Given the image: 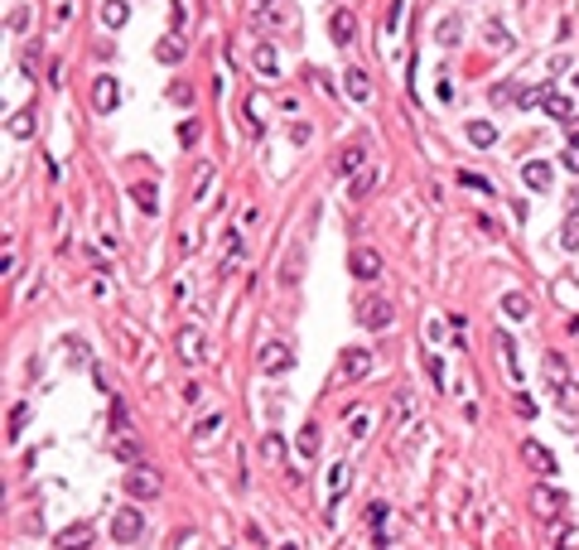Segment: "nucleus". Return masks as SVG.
I'll return each mask as SVG.
<instances>
[{
    "instance_id": "33",
    "label": "nucleus",
    "mask_w": 579,
    "mask_h": 550,
    "mask_svg": "<svg viewBox=\"0 0 579 550\" xmlns=\"http://www.w3.org/2000/svg\"><path fill=\"white\" fill-rule=\"evenodd\" d=\"M463 131H468V141H473V145H483V150H488V145L498 141V131H493V126H488V121H468V126H463Z\"/></svg>"
},
{
    "instance_id": "39",
    "label": "nucleus",
    "mask_w": 579,
    "mask_h": 550,
    "mask_svg": "<svg viewBox=\"0 0 579 550\" xmlns=\"http://www.w3.org/2000/svg\"><path fill=\"white\" fill-rule=\"evenodd\" d=\"M169 102L188 111V106H193V87H188V82H174V87H169Z\"/></svg>"
},
{
    "instance_id": "24",
    "label": "nucleus",
    "mask_w": 579,
    "mask_h": 550,
    "mask_svg": "<svg viewBox=\"0 0 579 550\" xmlns=\"http://www.w3.org/2000/svg\"><path fill=\"white\" fill-rule=\"evenodd\" d=\"M348 97H353V102H367V97H372V78H367V73H362V68H348Z\"/></svg>"
},
{
    "instance_id": "36",
    "label": "nucleus",
    "mask_w": 579,
    "mask_h": 550,
    "mask_svg": "<svg viewBox=\"0 0 579 550\" xmlns=\"http://www.w3.org/2000/svg\"><path fill=\"white\" fill-rule=\"evenodd\" d=\"M295 444H300V454H304V459H314V454H319V425H304Z\"/></svg>"
},
{
    "instance_id": "4",
    "label": "nucleus",
    "mask_w": 579,
    "mask_h": 550,
    "mask_svg": "<svg viewBox=\"0 0 579 550\" xmlns=\"http://www.w3.org/2000/svg\"><path fill=\"white\" fill-rule=\"evenodd\" d=\"M372 352L367 347H343V357H338V372H333V387H348V382H362L367 372H372Z\"/></svg>"
},
{
    "instance_id": "43",
    "label": "nucleus",
    "mask_w": 579,
    "mask_h": 550,
    "mask_svg": "<svg viewBox=\"0 0 579 550\" xmlns=\"http://www.w3.org/2000/svg\"><path fill=\"white\" fill-rule=\"evenodd\" d=\"M266 459H285V439H280V434H266Z\"/></svg>"
},
{
    "instance_id": "31",
    "label": "nucleus",
    "mask_w": 579,
    "mask_h": 550,
    "mask_svg": "<svg viewBox=\"0 0 579 550\" xmlns=\"http://www.w3.org/2000/svg\"><path fill=\"white\" fill-rule=\"evenodd\" d=\"M222 425H227V415H222V410H213V415H203L198 425H193V439H213Z\"/></svg>"
},
{
    "instance_id": "14",
    "label": "nucleus",
    "mask_w": 579,
    "mask_h": 550,
    "mask_svg": "<svg viewBox=\"0 0 579 550\" xmlns=\"http://www.w3.org/2000/svg\"><path fill=\"white\" fill-rule=\"evenodd\" d=\"M92 536H97V531L87 526V521H73V526L59 531V541H54V546H59V550H87V546H92Z\"/></svg>"
},
{
    "instance_id": "55",
    "label": "nucleus",
    "mask_w": 579,
    "mask_h": 550,
    "mask_svg": "<svg viewBox=\"0 0 579 550\" xmlns=\"http://www.w3.org/2000/svg\"><path fill=\"white\" fill-rule=\"evenodd\" d=\"M256 5H271V0H256Z\"/></svg>"
},
{
    "instance_id": "53",
    "label": "nucleus",
    "mask_w": 579,
    "mask_h": 550,
    "mask_svg": "<svg viewBox=\"0 0 579 550\" xmlns=\"http://www.w3.org/2000/svg\"><path fill=\"white\" fill-rule=\"evenodd\" d=\"M555 550H579V531L570 526V546H555Z\"/></svg>"
},
{
    "instance_id": "37",
    "label": "nucleus",
    "mask_w": 579,
    "mask_h": 550,
    "mask_svg": "<svg viewBox=\"0 0 579 550\" xmlns=\"http://www.w3.org/2000/svg\"><path fill=\"white\" fill-rule=\"evenodd\" d=\"M24 425H29V401H20V406L10 410V439H20Z\"/></svg>"
},
{
    "instance_id": "38",
    "label": "nucleus",
    "mask_w": 579,
    "mask_h": 550,
    "mask_svg": "<svg viewBox=\"0 0 579 550\" xmlns=\"http://www.w3.org/2000/svg\"><path fill=\"white\" fill-rule=\"evenodd\" d=\"M116 459H126V464L140 459V439H136V434H121V439H116Z\"/></svg>"
},
{
    "instance_id": "1",
    "label": "nucleus",
    "mask_w": 579,
    "mask_h": 550,
    "mask_svg": "<svg viewBox=\"0 0 579 550\" xmlns=\"http://www.w3.org/2000/svg\"><path fill=\"white\" fill-rule=\"evenodd\" d=\"M174 352H179V362H188V367H203L208 362V333H203L198 324H183L179 333H174Z\"/></svg>"
},
{
    "instance_id": "49",
    "label": "nucleus",
    "mask_w": 579,
    "mask_h": 550,
    "mask_svg": "<svg viewBox=\"0 0 579 550\" xmlns=\"http://www.w3.org/2000/svg\"><path fill=\"white\" fill-rule=\"evenodd\" d=\"M430 377H435V387L444 391V357H430Z\"/></svg>"
},
{
    "instance_id": "44",
    "label": "nucleus",
    "mask_w": 579,
    "mask_h": 550,
    "mask_svg": "<svg viewBox=\"0 0 579 550\" xmlns=\"http://www.w3.org/2000/svg\"><path fill=\"white\" fill-rule=\"evenodd\" d=\"M517 415H521V420H536V401L521 396V391H517Z\"/></svg>"
},
{
    "instance_id": "40",
    "label": "nucleus",
    "mask_w": 579,
    "mask_h": 550,
    "mask_svg": "<svg viewBox=\"0 0 579 550\" xmlns=\"http://www.w3.org/2000/svg\"><path fill=\"white\" fill-rule=\"evenodd\" d=\"M435 102H440V106H454V82L444 78V73H440V82H435Z\"/></svg>"
},
{
    "instance_id": "35",
    "label": "nucleus",
    "mask_w": 579,
    "mask_h": 550,
    "mask_svg": "<svg viewBox=\"0 0 579 550\" xmlns=\"http://www.w3.org/2000/svg\"><path fill=\"white\" fill-rule=\"evenodd\" d=\"M155 58H160V63H179V58H183V39H174V34H169V39H160Z\"/></svg>"
},
{
    "instance_id": "42",
    "label": "nucleus",
    "mask_w": 579,
    "mask_h": 550,
    "mask_svg": "<svg viewBox=\"0 0 579 550\" xmlns=\"http://www.w3.org/2000/svg\"><path fill=\"white\" fill-rule=\"evenodd\" d=\"M198 136H203L198 121H183V126H179V145H183V150H188V145H198Z\"/></svg>"
},
{
    "instance_id": "18",
    "label": "nucleus",
    "mask_w": 579,
    "mask_h": 550,
    "mask_svg": "<svg viewBox=\"0 0 579 550\" xmlns=\"http://www.w3.org/2000/svg\"><path fill=\"white\" fill-rule=\"evenodd\" d=\"M521 179L531 183L536 193H545V188L555 183V174H550V164H545V160H526V164H521Z\"/></svg>"
},
{
    "instance_id": "52",
    "label": "nucleus",
    "mask_w": 579,
    "mask_h": 550,
    "mask_svg": "<svg viewBox=\"0 0 579 550\" xmlns=\"http://www.w3.org/2000/svg\"><path fill=\"white\" fill-rule=\"evenodd\" d=\"M565 141L579 145V116H570V121H565Z\"/></svg>"
},
{
    "instance_id": "26",
    "label": "nucleus",
    "mask_w": 579,
    "mask_h": 550,
    "mask_svg": "<svg viewBox=\"0 0 579 550\" xmlns=\"http://www.w3.org/2000/svg\"><path fill=\"white\" fill-rule=\"evenodd\" d=\"M555 391H560V415H565V420H579V387L565 382V387H555Z\"/></svg>"
},
{
    "instance_id": "2",
    "label": "nucleus",
    "mask_w": 579,
    "mask_h": 550,
    "mask_svg": "<svg viewBox=\"0 0 579 550\" xmlns=\"http://www.w3.org/2000/svg\"><path fill=\"white\" fill-rule=\"evenodd\" d=\"M358 324L372 328V333H386V328L396 324V305H391L386 295H367V300L358 305Z\"/></svg>"
},
{
    "instance_id": "34",
    "label": "nucleus",
    "mask_w": 579,
    "mask_h": 550,
    "mask_svg": "<svg viewBox=\"0 0 579 550\" xmlns=\"http://www.w3.org/2000/svg\"><path fill=\"white\" fill-rule=\"evenodd\" d=\"M560 246H565V251H579V213L565 218V227H560Z\"/></svg>"
},
{
    "instance_id": "48",
    "label": "nucleus",
    "mask_w": 579,
    "mask_h": 550,
    "mask_svg": "<svg viewBox=\"0 0 579 550\" xmlns=\"http://www.w3.org/2000/svg\"><path fill=\"white\" fill-rule=\"evenodd\" d=\"M367 521L381 526V521H386V502H372V507H367Z\"/></svg>"
},
{
    "instance_id": "50",
    "label": "nucleus",
    "mask_w": 579,
    "mask_h": 550,
    "mask_svg": "<svg viewBox=\"0 0 579 550\" xmlns=\"http://www.w3.org/2000/svg\"><path fill=\"white\" fill-rule=\"evenodd\" d=\"M111 420H116V429H126V420H131V415H126V401H121V396H116V406H111Z\"/></svg>"
},
{
    "instance_id": "11",
    "label": "nucleus",
    "mask_w": 579,
    "mask_h": 550,
    "mask_svg": "<svg viewBox=\"0 0 579 550\" xmlns=\"http://www.w3.org/2000/svg\"><path fill=\"white\" fill-rule=\"evenodd\" d=\"M526 502H531V511H536V516H560V511H565V492H555L550 483H536Z\"/></svg>"
},
{
    "instance_id": "46",
    "label": "nucleus",
    "mask_w": 579,
    "mask_h": 550,
    "mask_svg": "<svg viewBox=\"0 0 579 550\" xmlns=\"http://www.w3.org/2000/svg\"><path fill=\"white\" fill-rule=\"evenodd\" d=\"M309 136H314V126H309V121H295V131H290V141H295V145H309Z\"/></svg>"
},
{
    "instance_id": "6",
    "label": "nucleus",
    "mask_w": 579,
    "mask_h": 550,
    "mask_svg": "<svg viewBox=\"0 0 579 550\" xmlns=\"http://www.w3.org/2000/svg\"><path fill=\"white\" fill-rule=\"evenodd\" d=\"M521 464H526V469L536 473V478H555V473H560L555 454H550V449L540 444V439H521Z\"/></svg>"
},
{
    "instance_id": "23",
    "label": "nucleus",
    "mask_w": 579,
    "mask_h": 550,
    "mask_svg": "<svg viewBox=\"0 0 579 550\" xmlns=\"http://www.w3.org/2000/svg\"><path fill=\"white\" fill-rule=\"evenodd\" d=\"M5 131H10V141H29L34 136V111H10Z\"/></svg>"
},
{
    "instance_id": "19",
    "label": "nucleus",
    "mask_w": 579,
    "mask_h": 550,
    "mask_svg": "<svg viewBox=\"0 0 579 550\" xmlns=\"http://www.w3.org/2000/svg\"><path fill=\"white\" fill-rule=\"evenodd\" d=\"M540 106L555 116V121H570L575 116V106H570V97L565 92H555V87H540Z\"/></svg>"
},
{
    "instance_id": "8",
    "label": "nucleus",
    "mask_w": 579,
    "mask_h": 550,
    "mask_svg": "<svg viewBox=\"0 0 579 550\" xmlns=\"http://www.w3.org/2000/svg\"><path fill=\"white\" fill-rule=\"evenodd\" d=\"M304 261H309V246H304V237H300V242H290L285 261H280V285H285V290L304 280Z\"/></svg>"
},
{
    "instance_id": "7",
    "label": "nucleus",
    "mask_w": 579,
    "mask_h": 550,
    "mask_svg": "<svg viewBox=\"0 0 579 550\" xmlns=\"http://www.w3.org/2000/svg\"><path fill=\"white\" fill-rule=\"evenodd\" d=\"M261 372H266V377H285V372H290V367H295V347L290 343H280V338H271V343L261 347Z\"/></svg>"
},
{
    "instance_id": "16",
    "label": "nucleus",
    "mask_w": 579,
    "mask_h": 550,
    "mask_svg": "<svg viewBox=\"0 0 579 550\" xmlns=\"http://www.w3.org/2000/svg\"><path fill=\"white\" fill-rule=\"evenodd\" d=\"M483 44L493 49V54H512V29L502 20H483Z\"/></svg>"
},
{
    "instance_id": "17",
    "label": "nucleus",
    "mask_w": 579,
    "mask_h": 550,
    "mask_svg": "<svg viewBox=\"0 0 579 550\" xmlns=\"http://www.w3.org/2000/svg\"><path fill=\"white\" fill-rule=\"evenodd\" d=\"M328 29H333V44H338V49H348V44H353V34H358L353 10H333V15H328Z\"/></svg>"
},
{
    "instance_id": "54",
    "label": "nucleus",
    "mask_w": 579,
    "mask_h": 550,
    "mask_svg": "<svg viewBox=\"0 0 579 550\" xmlns=\"http://www.w3.org/2000/svg\"><path fill=\"white\" fill-rule=\"evenodd\" d=\"M276 550H300V546H295V541H280V546Z\"/></svg>"
},
{
    "instance_id": "15",
    "label": "nucleus",
    "mask_w": 579,
    "mask_h": 550,
    "mask_svg": "<svg viewBox=\"0 0 579 550\" xmlns=\"http://www.w3.org/2000/svg\"><path fill=\"white\" fill-rule=\"evenodd\" d=\"M435 44H440V49H459L463 44V20L459 15H440V20H435Z\"/></svg>"
},
{
    "instance_id": "13",
    "label": "nucleus",
    "mask_w": 579,
    "mask_h": 550,
    "mask_svg": "<svg viewBox=\"0 0 579 550\" xmlns=\"http://www.w3.org/2000/svg\"><path fill=\"white\" fill-rule=\"evenodd\" d=\"M131 203L145 213V218H155L160 213V188H155V179H140V183H131Z\"/></svg>"
},
{
    "instance_id": "29",
    "label": "nucleus",
    "mask_w": 579,
    "mask_h": 550,
    "mask_svg": "<svg viewBox=\"0 0 579 550\" xmlns=\"http://www.w3.org/2000/svg\"><path fill=\"white\" fill-rule=\"evenodd\" d=\"M241 261V232H227L222 237V270H232Z\"/></svg>"
},
{
    "instance_id": "27",
    "label": "nucleus",
    "mask_w": 579,
    "mask_h": 550,
    "mask_svg": "<svg viewBox=\"0 0 579 550\" xmlns=\"http://www.w3.org/2000/svg\"><path fill=\"white\" fill-rule=\"evenodd\" d=\"M126 15H131V10H126V0H101V24H106V29H121Z\"/></svg>"
},
{
    "instance_id": "47",
    "label": "nucleus",
    "mask_w": 579,
    "mask_h": 550,
    "mask_svg": "<svg viewBox=\"0 0 579 550\" xmlns=\"http://www.w3.org/2000/svg\"><path fill=\"white\" fill-rule=\"evenodd\" d=\"M290 15H295V10H290V5H276V10H271V15H266V24H290Z\"/></svg>"
},
{
    "instance_id": "10",
    "label": "nucleus",
    "mask_w": 579,
    "mask_h": 550,
    "mask_svg": "<svg viewBox=\"0 0 579 550\" xmlns=\"http://www.w3.org/2000/svg\"><path fill=\"white\" fill-rule=\"evenodd\" d=\"M92 106H97V116H111V111L121 106V82L101 73V78L92 82Z\"/></svg>"
},
{
    "instance_id": "20",
    "label": "nucleus",
    "mask_w": 579,
    "mask_h": 550,
    "mask_svg": "<svg viewBox=\"0 0 579 550\" xmlns=\"http://www.w3.org/2000/svg\"><path fill=\"white\" fill-rule=\"evenodd\" d=\"M251 63H256V73H261V78H280L276 44H256V49H251Z\"/></svg>"
},
{
    "instance_id": "5",
    "label": "nucleus",
    "mask_w": 579,
    "mask_h": 550,
    "mask_svg": "<svg viewBox=\"0 0 579 550\" xmlns=\"http://www.w3.org/2000/svg\"><path fill=\"white\" fill-rule=\"evenodd\" d=\"M160 492H164V478L155 469H131L126 473V497H131V502H155Z\"/></svg>"
},
{
    "instance_id": "45",
    "label": "nucleus",
    "mask_w": 579,
    "mask_h": 550,
    "mask_svg": "<svg viewBox=\"0 0 579 550\" xmlns=\"http://www.w3.org/2000/svg\"><path fill=\"white\" fill-rule=\"evenodd\" d=\"M560 164H565L570 174H579V145H565V155H560Z\"/></svg>"
},
{
    "instance_id": "21",
    "label": "nucleus",
    "mask_w": 579,
    "mask_h": 550,
    "mask_svg": "<svg viewBox=\"0 0 579 550\" xmlns=\"http://www.w3.org/2000/svg\"><path fill=\"white\" fill-rule=\"evenodd\" d=\"M502 314L517 319V324H526V319H531V300H526L521 290H507V295H502Z\"/></svg>"
},
{
    "instance_id": "9",
    "label": "nucleus",
    "mask_w": 579,
    "mask_h": 550,
    "mask_svg": "<svg viewBox=\"0 0 579 550\" xmlns=\"http://www.w3.org/2000/svg\"><path fill=\"white\" fill-rule=\"evenodd\" d=\"M348 270H353L358 280H367V285H372V280L381 275V256L372 251V246H353V251H348Z\"/></svg>"
},
{
    "instance_id": "22",
    "label": "nucleus",
    "mask_w": 579,
    "mask_h": 550,
    "mask_svg": "<svg viewBox=\"0 0 579 550\" xmlns=\"http://www.w3.org/2000/svg\"><path fill=\"white\" fill-rule=\"evenodd\" d=\"M493 343H498V357L507 367V377H521V362H517V343H512V333H493Z\"/></svg>"
},
{
    "instance_id": "32",
    "label": "nucleus",
    "mask_w": 579,
    "mask_h": 550,
    "mask_svg": "<svg viewBox=\"0 0 579 550\" xmlns=\"http://www.w3.org/2000/svg\"><path fill=\"white\" fill-rule=\"evenodd\" d=\"M545 377H550V387H565V382H570V367H565V357H560V352H550V357H545Z\"/></svg>"
},
{
    "instance_id": "28",
    "label": "nucleus",
    "mask_w": 579,
    "mask_h": 550,
    "mask_svg": "<svg viewBox=\"0 0 579 550\" xmlns=\"http://www.w3.org/2000/svg\"><path fill=\"white\" fill-rule=\"evenodd\" d=\"M29 24H34V10H29V5H15L10 20H5V29H10V34H29Z\"/></svg>"
},
{
    "instance_id": "25",
    "label": "nucleus",
    "mask_w": 579,
    "mask_h": 550,
    "mask_svg": "<svg viewBox=\"0 0 579 550\" xmlns=\"http://www.w3.org/2000/svg\"><path fill=\"white\" fill-rule=\"evenodd\" d=\"M343 492H348V464H333V469H328V507H333V502H338Z\"/></svg>"
},
{
    "instance_id": "12",
    "label": "nucleus",
    "mask_w": 579,
    "mask_h": 550,
    "mask_svg": "<svg viewBox=\"0 0 579 550\" xmlns=\"http://www.w3.org/2000/svg\"><path fill=\"white\" fill-rule=\"evenodd\" d=\"M362 164H367V145L353 141V145H343V150H338V160H333V174H338V179H353Z\"/></svg>"
},
{
    "instance_id": "41",
    "label": "nucleus",
    "mask_w": 579,
    "mask_h": 550,
    "mask_svg": "<svg viewBox=\"0 0 579 550\" xmlns=\"http://www.w3.org/2000/svg\"><path fill=\"white\" fill-rule=\"evenodd\" d=\"M208 183H213V164H198V179H193V198L203 203V193H208Z\"/></svg>"
},
{
    "instance_id": "51",
    "label": "nucleus",
    "mask_w": 579,
    "mask_h": 550,
    "mask_svg": "<svg viewBox=\"0 0 579 550\" xmlns=\"http://www.w3.org/2000/svg\"><path fill=\"white\" fill-rule=\"evenodd\" d=\"M92 295H97V300H106V295H111V280H106V275H97V280H92Z\"/></svg>"
},
{
    "instance_id": "30",
    "label": "nucleus",
    "mask_w": 579,
    "mask_h": 550,
    "mask_svg": "<svg viewBox=\"0 0 579 550\" xmlns=\"http://www.w3.org/2000/svg\"><path fill=\"white\" fill-rule=\"evenodd\" d=\"M459 183H463V188H473V193H483V198H493V179H488V174H473V169H459Z\"/></svg>"
},
{
    "instance_id": "3",
    "label": "nucleus",
    "mask_w": 579,
    "mask_h": 550,
    "mask_svg": "<svg viewBox=\"0 0 579 550\" xmlns=\"http://www.w3.org/2000/svg\"><path fill=\"white\" fill-rule=\"evenodd\" d=\"M140 536H145V511H140V502L111 511V541L116 546H136Z\"/></svg>"
}]
</instances>
